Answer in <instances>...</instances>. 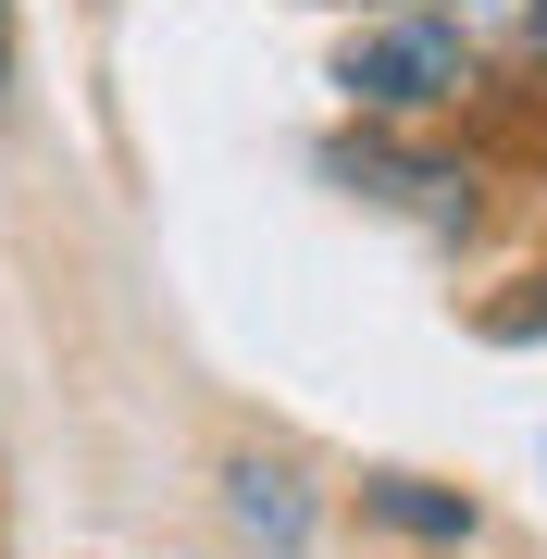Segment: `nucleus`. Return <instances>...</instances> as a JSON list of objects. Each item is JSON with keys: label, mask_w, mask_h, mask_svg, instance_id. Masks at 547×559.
<instances>
[{"label": "nucleus", "mask_w": 547, "mask_h": 559, "mask_svg": "<svg viewBox=\"0 0 547 559\" xmlns=\"http://www.w3.org/2000/svg\"><path fill=\"white\" fill-rule=\"evenodd\" d=\"M336 87H348L361 112H448V100L473 87V38L436 25V13H399V25H373V38H348Z\"/></svg>", "instance_id": "f257e3e1"}, {"label": "nucleus", "mask_w": 547, "mask_h": 559, "mask_svg": "<svg viewBox=\"0 0 547 559\" xmlns=\"http://www.w3.org/2000/svg\"><path fill=\"white\" fill-rule=\"evenodd\" d=\"M436 25H461V38L473 25H535V0H436Z\"/></svg>", "instance_id": "20e7f679"}, {"label": "nucleus", "mask_w": 547, "mask_h": 559, "mask_svg": "<svg viewBox=\"0 0 547 559\" xmlns=\"http://www.w3.org/2000/svg\"><path fill=\"white\" fill-rule=\"evenodd\" d=\"M523 38H535V62H547V0H535V25H523Z\"/></svg>", "instance_id": "0eeeda50"}, {"label": "nucleus", "mask_w": 547, "mask_h": 559, "mask_svg": "<svg viewBox=\"0 0 547 559\" xmlns=\"http://www.w3.org/2000/svg\"><path fill=\"white\" fill-rule=\"evenodd\" d=\"M498 336H547V274L523 286V299H498Z\"/></svg>", "instance_id": "39448f33"}, {"label": "nucleus", "mask_w": 547, "mask_h": 559, "mask_svg": "<svg viewBox=\"0 0 547 559\" xmlns=\"http://www.w3.org/2000/svg\"><path fill=\"white\" fill-rule=\"evenodd\" d=\"M0 112H13V0H0Z\"/></svg>", "instance_id": "423d86ee"}, {"label": "nucleus", "mask_w": 547, "mask_h": 559, "mask_svg": "<svg viewBox=\"0 0 547 559\" xmlns=\"http://www.w3.org/2000/svg\"><path fill=\"white\" fill-rule=\"evenodd\" d=\"M224 522L262 535L274 559H299V547H311V485L286 473V460H224Z\"/></svg>", "instance_id": "f03ea898"}, {"label": "nucleus", "mask_w": 547, "mask_h": 559, "mask_svg": "<svg viewBox=\"0 0 547 559\" xmlns=\"http://www.w3.org/2000/svg\"><path fill=\"white\" fill-rule=\"evenodd\" d=\"M373 510L399 522V535H448V547L473 535V498H424V485H373Z\"/></svg>", "instance_id": "7ed1b4c3"}]
</instances>
